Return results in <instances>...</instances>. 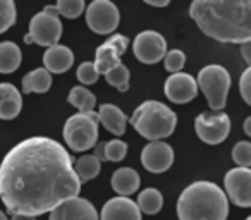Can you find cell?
I'll list each match as a JSON object with an SVG mask.
<instances>
[{
  "mask_svg": "<svg viewBox=\"0 0 251 220\" xmlns=\"http://www.w3.org/2000/svg\"><path fill=\"white\" fill-rule=\"evenodd\" d=\"M165 97L174 103H188L198 95V84L196 79L188 73H176L167 77L164 84Z\"/></svg>",
  "mask_w": 251,
  "mask_h": 220,
  "instance_id": "14",
  "label": "cell"
},
{
  "mask_svg": "<svg viewBox=\"0 0 251 220\" xmlns=\"http://www.w3.org/2000/svg\"><path fill=\"white\" fill-rule=\"evenodd\" d=\"M129 40L124 35H114L108 40H105L95 52V67L98 74H107L110 69L121 64V57L127 50Z\"/></svg>",
  "mask_w": 251,
  "mask_h": 220,
  "instance_id": "12",
  "label": "cell"
},
{
  "mask_svg": "<svg viewBox=\"0 0 251 220\" xmlns=\"http://www.w3.org/2000/svg\"><path fill=\"white\" fill-rule=\"evenodd\" d=\"M127 155V143L122 140H112L103 143V158L105 162H121Z\"/></svg>",
  "mask_w": 251,
  "mask_h": 220,
  "instance_id": "29",
  "label": "cell"
},
{
  "mask_svg": "<svg viewBox=\"0 0 251 220\" xmlns=\"http://www.w3.org/2000/svg\"><path fill=\"white\" fill-rule=\"evenodd\" d=\"M50 86H52V74L45 67H38L23 77L25 93H47Z\"/></svg>",
  "mask_w": 251,
  "mask_h": 220,
  "instance_id": "21",
  "label": "cell"
},
{
  "mask_svg": "<svg viewBox=\"0 0 251 220\" xmlns=\"http://www.w3.org/2000/svg\"><path fill=\"white\" fill-rule=\"evenodd\" d=\"M64 141L76 153L91 150L98 141V116L91 112H77L64 124Z\"/></svg>",
  "mask_w": 251,
  "mask_h": 220,
  "instance_id": "5",
  "label": "cell"
},
{
  "mask_svg": "<svg viewBox=\"0 0 251 220\" xmlns=\"http://www.w3.org/2000/svg\"><path fill=\"white\" fill-rule=\"evenodd\" d=\"M43 64H45V69L50 74H62L73 67L74 53L69 47L57 43L53 47H49L47 52L43 53Z\"/></svg>",
  "mask_w": 251,
  "mask_h": 220,
  "instance_id": "17",
  "label": "cell"
},
{
  "mask_svg": "<svg viewBox=\"0 0 251 220\" xmlns=\"http://www.w3.org/2000/svg\"><path fill=\"white\" fill-rule=\"evenodd\" d=\"M98 122L103 124V127L108 133L115 134V136H122L126 133V124H127V117L122 112L121 108L114 103H103L98 108Z\"/></svg>",
  "mask_w": 251,
  "mask_h": 220,
  "instance_id": "19",
  "label": "cell"
},
{
  "mask_svg": "<svg viewBox=\"0 0 251 220\" xmlns=\"http://www.w3.org/2000/svg\"><path fill=\"white\" fill-rule=\"evenodd\" d=\"M73 167H74V174L77 175L79 182L83 184V182L91 181V179H95L98 174H100L101 164L93 157V155H83V157L77 158L76 164H74Z\"/></svg>",
  "mask_w": 251,
  "mask_h": 220,
  "instance_id": "24",
  "label": "cell"
},
{
  "mask_svg": "<svg viewBox=\"0 0 251 220\" xmlns=\"http://www.w3.org/2000/svg\"><path fill=\"white\" fill-rule=\"evenodd\" d=\"M226 193L234 205L241 208L251 206V169H230L224 179Z\"/></svg>",
  "mask_w": 251,
  "mask_h": 220,
  "instance_id": "11",
  "label": "cell"
},
{
  "mask_svg": "<svg viewBox=\"0 0 251 220\" xmlns=\"http://www.w3.org/2000/svg\"><path fill=\"white\" fill-rule=\"evenodd\" d=\"M244 133H246V136H251V117H246V121H244Z\"/></svg>",
  "mask_w": 251,
  "mask_h": 220,
  "instance_id": "36",
  "label": "cell"
},
{
  "mask_svg": "<svg viewBox=\"0 0 251 220\" xmlns=\"http://www.w3.org/2000/svg\"><path fill=\"white\" fill-rule=\"evenodd\" d=\"M25 43H33L31 36H29V35H26V36H25Z\"/></svg>",
  "mask_w": 251,
  "mask_h": 220,
  "instance_id": "38",
  "label": "cell"
},
{
  "mask_svg": "<svg viewBox=\"0 0 251 220\" xmlns=\"http://www.w3.org/2000/svg\"><path fill=\"white\" fill-rule=\"evenodd\" d=\"M196 84L206 97V101L213 112H219L226 107L230 90V74L227 73V69L217 64H210L198 73Z\"/></svg>",
  "mask_w": 251,
  "mask_h": 220,
  "instance_id": "6",
  "label": "cell"
},
{
  "mask_svg": "<svg viewBox=\"0 0 251 220\" xmlns=\"http://www.w3.org/2000/svg\"><path fill=\"white\" fill-rule=\"evenodd\" d=\"M23 108V97L11 83H0V119L12 121Z\"/></svg>",
  "mask_w": 251,
  "mask_h": 220,
  "instance_id": "18",
  "label": "cell"
},
{
  "mask_svg": "<svg viewBox=\"0 0 251 220\" xmlns=\"http://www.w3.org/2000/svg\"><path fill=\"white\" fill-rule=\"evenodd\" d=\"M29 36L33 43L40 47H53L62 36V23L59 16L49 14L45 11L36 12L29 21Z\"/></svg>",
  "mask_w": 251,
  "mask_h": 220,
  "instance_id": "9",
  "label": "cell"
},
{
  "mask_svg": "<svg viewBox=\"0 0 251 220\" xmlns=\"http://www.w3.org/2000/svg\"><path fill=\"white\" fill-rule=\"evenodd\" d=\"M141 164L148 172L162 174L174 164V150L165 141H150L141 151Z\"/></svg>",
  "mask_w": 251,
  "mask_h": 220,
  "instance_id": "13",
  "label": "cell"
},
{
  "mask_svg": "<svg viewBox=\"0 0 251 220\" xmlns=\"http://www.w3.org/2000/svg\"><path fill=\"white\" fill-rule=\"evenodd\" d=\"M241 53H243V59L248 64V67H251V42H246L241 45Z\"/></svg>",
  "mask_w": 251,
  "mask_h": 220,
  "instance_id": "34",
  "label": "cell"
},
{
  "mask_svg": "<svg viewBox=\"0 0 251 220\" xmlns=\"http://www.w3.org/2000/svg\"><path fill=\"white\" fill-rule=\"evenodd\" d=\"M112 189L117 193L119 196L129 198L131 195L138 191L140 188V175L134 169L131 167H121L112 174L110 179Z\"/></svg>",
  "mask_w": 251,
  "mask_h": 220,
  "instance_id": "20",
  "label": "cell"
},
{
  "mask_svg": "<svg viewBox=\"0 0 251 220\" xmlns=\"http://www.w3.org/2000/svg\"><path fill=\"white\" fill-rule=\"evenodd\" d=\"M67 101H69L71 105H74L79 112H91L95 108V105H97V97H95L88 88L74 86L73 90L69 91Z\"/></svg>",
  "mask_w": 251,
  "mask_h": 220,
  "instance_id": "25",
  "label": "cell"
},
{
  "mask_svg": "<svg viewBox=\"0 0 251 220\" xmlns=\"http://www.w3.org/2000/svg\"><path fill=\"white\" fill-rule=\"evenodd\" d=\"M79 191L73 157L52 138H28L0 164V199L11 215H43Z\"/></svg>",
  "mask_w": 251,
  "mask_h": 220,
  "instance_id": "1",
  "label": "cell"
},
{
  "mask_svg": "<svg viewBox=\"0 0 251 220\" xmlns=\"http://www.w3.org/2000/svg\"><path fill=\"white\" fill-rule=\"evenodd\" d=\"M53 7H55L57 14L64 16L67 19H76L84 12L86 4H84L83 0H59Z\"/></svg>",
  "mask_w": 251,
  "mask_h": 220,
  "instance_id": "27",
  "label": "cell"
},
{
  "mask_svg": "<svg viewBox=\"0 0 251 220\" xmlns=\"http://www.w3.org/2000/svg\"><path fill=\"white\" fill-rule=\"evenodd\" d=\"M133 52L143 64H157L167 53V42L157 31H141L133 42Z\"/></svg>",
  "mask_w": 251,
  "mask_h": 220,
  "instance_id": "10",
  "label": "cell"
},
{
  "mask_svg": "<svg viewBox=\"0 0 251 220\" xmlns=\"http://www.w3.org/2000/svg\"><path fill=\"white\" fill-rule=\"evenodd\" d=\"M105 79H107V83L110 84V86L117 88L121 93H124V91L129 90L131 73H129V69L121 62L119 66H115L114 69H110L105 74Z\"/></svg>",
  "mask_w": 251,
  "mask_h": 220,
  "instance_id": "26",
  "label": "cell"
},
{
  "mask_svg": "<svg viewBox=\"0 0 251 220\" xmlns=\"http://www.w3.org/2000/svg\"><path fill=\"white\" fill-rule=\"evenodd\" d=\"M98 77H100V74H98V71L93 62H83L79 67H77V79H79V83H83L88 86V84L97 83Z\"/></svg>",
  "mask_w": 251,
  "mask_h": 220,
  "instance_id": "32",
  "label": "cell"
},
{
  "mask_svg": "<svg viewBox=\"0 0 251 220\" xmlns=\"http://www.w3.org/2000/svg\"><path fill=\"white\" fill-rule=\"evenodd\" d=\"M189 16L206 36L222 43L251 40L250 0H195Z\"/></svg>",
  "mask_w": 251,
  "mask_h": 220,
  "instance_id": "2",
  "label": "cell"
},
{
  "mask_svg": "<svg viewBox=\"0 0 251 220\" xmlns=\"http://www.w3.org/2000/svg\"><path fill=\"white\" fill-rule=\"evenodd\" d=\"M232 160L239 167L250 169L251 167V143L250 141H239L232 148Z\"/></svg>",
  "mask_w": 251,
  "mask_h": 220,
  "instance_id": "30",
  "label": "cell"
},
{
  "mask_svg": "<svg viewBox=\"0 0 251 220\" xmlns=\"http://www.w3.org/2000/svg\"><path fill=\"white\" fill-rule=\"evenodd\" d=\"M98 220H141V212L131 198L115 196L103 205Z\"/></svg>",
  "mask_w": 251,
  "mask_h": 220,
  "instance_id": "16",
  "label": "cell"
},
{
  "mask_svg": "<svg viewBox=\"0 0 251 220\" xmlns=\"http://www.w3.org/2000/svg\"><path fill=\"white\" fill-rule=\"evenodd\" d=\"M148 5H153V7H167L169 0H147Z\"/></svg>",
  "mask_w": 251,
  "mask_h": 220,
  "instance_id": "35",
  "label": "cell"
},
{
  "mask_svg": "<svg viewBox=\"0 0 251 220\" xmlns=\"http://www.w3.org/2000/svg\"><path fill=\"white\" fill-rule=\"evenodd\" d=\"M18 18L16 4L12 0H0V35L12 28Z\"/></svg>",
  "mask_w": 251,
  "mask_h": 220,
  "instance_id": "28",
  "label": "cell"
},
{
  "mask_svg": "<svg viewBox=\"0 0 251 220\" xmlns=\"http://www.w3.org/2000/svg\"><path fill=\"white\" fill-rule=\"evenodd\" d=\"M227 215L229 199L215 182H193L177 199L179 220H227Z\"/></svg>",
  "mask_w": 251,
  "mask_h": 220,
  "instance_id": "3",
  "label": "cell"
},
{
  "mask_svg": "<svg viewBox=\"0 0 251 220\" xmlns=\"http://www.w3.org/2000/svg\"><path fill=\"white\" fill-rule=\"evenodd\" d=\"M11 220H35V217H28V215H12Z\"/></svg>",
  "mask_w": 251,
  "mask_h": 220,
  "instance_id": "37",
  "label": "cell"
},
{
  "mask_svg": "<svg viewBox=\"0 0 251 220\" xmlns=\"http://www.w3.org/2000/svg\"><path fill=\"white\" fill-rule=\"evenodd\" d=\"M49 220H98V212L91 201L76 196L55 206L50 212Z\"/></svg>",
  "mask_w": 251,
  "mask_h": 220,
  "instance_id": "15",
  "label": "cell"
},
{
  "mask_svg": "<svg viewBox=\"0 0 251 220\" xmlns=\"http://www.w3.org/2000/svg\"><path fill=\"white\" fill-rule=\"evenodd\" d=\"M21 49L14 42L0 43V74H11L21 66Z\"/></svg>",
  "mask_w": 251,
  "mask_h": 220,
  "instance_id": "22",
  "label": "cell"
},
{
  "mask_svg": "<svg viewBox=\"0 0 251 220\" xmlns=\"http://www.w3.org/2000/svg\"><path fill=\"white\" fill-rule=\"evenodd\" d=\"M136 206L140 208V212L147 213V215H155L164 206V196H162V193L158 189L147 188L138 195Z\"/></svg>",
  "mask_w": 251,
  "mask_h": 220,
  "instance_id": "23",
  "label": "cell"
},
{
  "mask_svg": "<svg viewBox=\"0 0 251 220\" xmlns=\"http://www.w3.org/2000/svg\"><path fill=\"white\" fill-rule=\"evenodd\" d=\"M195 129L198 138L206 145H219L230 133V119L226 112H203L196 117Z\"/></svg>",
  "mask_w": 251,
  "mask_h": 220,
  "instance_id": "8",
  "label": "cell"
},
{
  "mask_svg": "<svg viewBox=\"0 0 251 220\" xmlns=\"http://www.w3.org/2000/svg\"><path fill=\"white\" fill-rule=\"evenodd\" d=\"M239 91L243 100L248 105H251V67H248L246 71L241 76V83H239Z\"/></svg>",
  "mask_w": 251,
  "mask_h": 220,
  "instance_id": "33",
  "label": "cell"
},
{
  "mask_svg": "<svg viewBox=\"0 0 251 220\" xmlns=\"http://www.w3.org/2000/svg\"><path fill=\"white\" fill-rule=\"evenodd\" d=\"M184 64H186V55H184L182 50L176 49V50H171V52L165 53L164 66H165V71H167V73H172V74L181 73V69L184 67Z\"/></svg>",
  "mask_w": 251,
  "mask_h": 220,
  "instance_id": "31",
  "label": "cell"
},
{
  "mask_svg": "<svg viewBox=\"0 0 251 220\" xmlns=\"http://www.w3.org/2000/svg\"><path fill=\"white\" fill-rule=\"evenodd\" d=\"M246 220H251V217H246Z\"/></svg>",
  "mask_w": 251,
  "mask_h": 220,
  "instance_id": "40",
  "label": "cell"
},
{
  "mask_svg": "<svg viewBox=\"0 0 251 220\" xmlns=\"http://www.w3.org/2000/svg\"><path fill=\"white\" fill-rule=\"evenodd\" d=\"M0 220H7V217H5V213L0 210Z\"/></svg>",
  "mask_w": 251,
  "mask_h": 220,
  "instance_id": "39",
  "label": "cell"
},
{
  "mask_svg": "<svg viewBox=\"0 0 251 220\" xmlns=\"http://www.w3.org/2000/svg\"><path fill=\"white\" fill-rule=\"evenodd\" d=\"M121 14L110 0H93L86 7V24L97 35H110L117 29Z\"/></svg>",
  "mask_w": 251,
  "mask_h": 220,
  "instance_id": "7",
  "label": "cell"
},
{
  "mask_svg": "<svg viewBox=\"0 0 251 220\" xmlns=\"http://www.w3.org/2000/svg\"><path fill=\"white\" fill-rule=\"evenodd\" d=\"M129 122L148 141H162L174 133L177 116L162 101L147 100L134 110Z\"/></svg>",
  "mask_w": 251,
  "mask_h": 220,
  "instance_id": "4",
  "label": "cell"
}]
</instances>
